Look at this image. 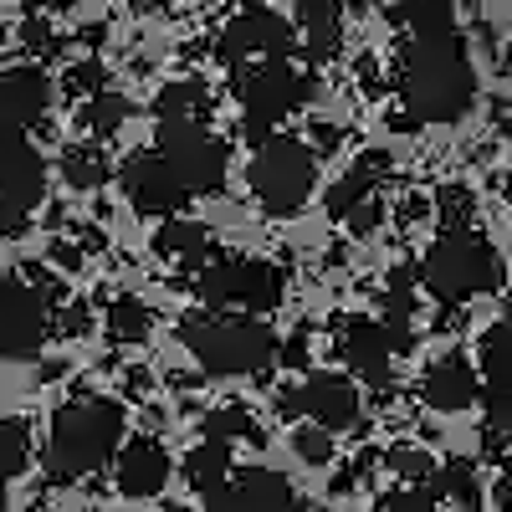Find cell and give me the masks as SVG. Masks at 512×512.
<instances>
[{
    "mask_svg": "<svg viewBox=\"0 0 512 512\" xmlns=\"http://www.w3.org/2000/svg\"><path fill=\"white\" fill-rule=\"evenodd\" d=\"M400 93L410 108V123H456L472 113L477 98V67L472 52L456 31L415 36L405 67H400Z\"/></svg>",
    "mask_w": 512,
    "mask_h": 512,
    "instance_id": "1",
    "label": "cell"
},
{
    "mask_svg": "<svg viewBox=\"0 0 512 512\" xmlns=\"http://www.w3.org/2000/svg\"><path fill=\"white\" fill-rule=\"evenodd\" d=\"M113 451H123V405L88 395V400H72L52 415L41 466H47V482L67 487V482L103 472L113 461Z\"/></svg>",
    "mask_w": 512,
    "mask_h": 512,
    "instance_id": "2",
    "label": "cell"
},
{
    "mask_svg": "<svg viewBox=\"0 0 512 512\" xmlns=\"http://www.w3.org/2000/svg\"><path fill=\"white\" fill-rule=\"evenodd\" d=\"M180 344L195 354V364L205 374H262L277 359V333L256 318H236V313H216V308H195L180 318Z\"/></svg>",
    "mask_w": 512,
    "mask_h": 512,
    "instance_id": "3",
    "label": "cell"
},
{
    "mask_svg": "<svg viewBox=\"0 0 512 512\" xmlns=\"http://www.w3.org/2000/svg\"><path fill=\"white\" fill-rule=\"evenodd\" d=\"M420 282L436 303L456 308L466 297H482L502 282V262L497 251L477 236V231H446L420 262Z\"/></svg>",
    "mask_w": 512,
    "mask_h": 512,
    "instance_id": "4",
    "label": "cell"
},
{
    "mask_svg": "<svg viewBox=\"0 0 512 512\" xmlns=\"http://www.w3.org/2000/svg\"><path fill=\"white\" fill-rule=\"evenodd\" d=\"M246 180H251V195L262 200V210H272V216H297L313 195V144L272 134L256 149Z\"/></svg>",
    "mask_w": 512,
    "mask_h": 512,
    "instance_id": "5",
    "label": "cell"
},
{
    "mask_svg": "<svg viewBox=\"0 0 512 512\" xmlns=\"http://www.w3.org/2000/svg\"><path fill=\"white\" fill-rule=\"evenodd\" d=\"M195 292L205 308H251L267 313L282 303L287 277L272 262H256V256H210L195 277Z\"/></svg>",
    "mask_w": 512,
    "mask_h": 512,
    "instance_id": "6",
    "label": "cell"
},
{
    "mask_svg": "<svg viewBox=\"0 0 512 512\" xmlns=\"http://www.w3.org/2000/svg\"><path fill=\"white\" fill-rule=\"evenodd\" d=\"M308 77L297 72L292 62H262V67H251L241 72V108H246V134L256 144H267L272 139V128L277 118L297 113L308 103Z\"/></svg>",
    "mask_w": 512,
    "mask_h": 512,
    "instance_id": "7",
    "label": "cell"
},
{
    "mask_svg": "<svg viewBox=\"0 0 512 512\" xmlns=\"http://www.w3.org/2000/svg\"><path fill=\"white\" fill-rule=\"evenodd\" d=\"M159 154L190 195H216L226 185V144L205 123H159Z\"/></svg>",
    "mask_w": 512,
    "mask_h": 512,
    "instance_id": "8",
    "label": "cell"
},
{
    "mask_svg": "<svg viewBox=\"0 0 512 512\" xmlns=\"http://www.w3.org/2000/svg\"><path fill=\"white\" fill-rule=\"evenodd\" d=\"M297 47V26L282 21L277 11L267 6H246L236 11L226 26H221V41H216V57L236 72H246L251 57H267V62H287V52Z\"/></svg>",
    "mask_w": 512,
    "mask_h": 512,
    "instance_id": "9",
    "label": "cell"
},
{
    "mask_svg": "<svg viewBox=\"0 0 512 512\" xmlns=\"http://www.w3.org/2000/svg\"><path fill=\"white\" fill-rule=\"evenodd\" d=\"M52 333V303L21 277H0V359H36Z\"/></svg>",
    "mask_w": 512,
    "mask_h": 512,
    "instance_id": "10",
    "label": "cell"
},
{
    "mask_svg": "<svg viewBox=\"0 0 512 512\" xmlns=\"http://www.w3.org/2000/svg\"><path fill=\"white\" fill-rule=\"evenodd\" d=\"M277 415L287 420H308V425H323V431H349L359 420V390L354 379L344 374H308L303 384L277 395Z\"/></svg>",
    "mask_w": 512,
    "mask_h": 512,
    "instance_id": "11",
    "label": "cell"
},
{
    "mask_svg": "<svg viewBox=\"0 0 512 512\" xmlns=\"http://www.w3.org/2000/svg\"><path fill=\"white\" fill-rule=\"evenodd\" d=\"M118 190L128 195V205H134L139 216H180L185 200H190V190L175 180V169H169L164 154H154V149H139V154L123 159Z\"/></svg>",
    "mask_w": 512,
    "mask_h": 512,
    "instance_id": "12",
    "label": "cell"
},
{
    "mask_svg": "<svg viewBox=\"0 0 512 512\" xmlns=\"http://www.w3.org/2000/svg\"><path fill=\"white\" fill-rule=\"evenodd\" d=\"M0 200L21 210V216L47 200V159L36 154V144L21 128L6 123H0Z\"/></svg>",
    "mask_w": 512,
    "mask_h": 512,
    "instance_id": "13",
    "label": "cell"
},
{
    "mask_svg": "<svg viewBox=\"0 0 512 512\" xmlns=\"http://www.w3.org/2000/svg\"><path fill=\"white\" fill-rule=\"evenodd\" d=\"M297 487L272 466H241V472L210 497V512H297Z\"/></svg>",
    "mask_w": 512,
    "mask_h": 512,
    "instance_id": "14",
    "label": "cell"
},
{
    "mask_svg": "<svg viewBox=\"0 0 512 512\" xmlns=\"http://www.w3.org/2000/svg\"><path fill=\"white\" fill-rule=\"evenodd\" d=\"M47 113H52V77L36 62L0 72V118H6V128H21L26 134V128H36Z\"/></svg>",
    "mask_w": 512,
    "mask_h": 512,
    "instance_id": "15",
    "label": "cell"
},
{
    "mask_svg": "<svg viewBox=\"0 0 512 512\" xmlns=\"http://www.w3.org/2000/svg\"><path fill=\"white\" fill-rule=\"evenodd\" d=\"M169 472H175L169 451L154 436H134V441H123V451H118L113 482H118L123 497H159L169 487Z\"/></svg>",
    "mask_w": 512,
    "mask_h": 512,
    "instance_id": "16",
    "label": "cell"
},
{
    "mask_svg": "<svg viewBox=\"0 0 512 512\" xmlns=\"http://www.w3.org/2000/svg\"><path fill=\"white\" fill-rule=\"evenodd\" d=\"M338 349H344L349 369L369 384H390V359H395V344H390V328L384 323H369V318H349L344 333H338Z\"/></svg>",
    "mask_w": 512,
    "mask_h": 512,
    "instance_id": "17",
    "label": "cell"
},
{
    "mask_svg": "<svg viewBox=\"0 0 512 512\" xmlns=\"http://www.w3.org/2000/svg\"><path fill=\"white\" fill-rule=\"evenodd\" d=\"M359 0H297V26H303L308 62H333L344 52V16Z\"/></svg>",
    "mask_w": 512,
    "mask_h": 512,
    "instance_id": "18",
    "label": "cell"
},
{
    "mask_svg": "<svg viewBox=\"0 0 512 512\" xmlns=\"http://www.w3.org/2000/svg\"><path fill=\"white\" fill-rule=\"evenodd\" d=\"M477 395H482L477 369L466 364V359H456V354H446L441 364H431V369H425V379H420V400L431 405V410H441V415L472 410Z\"/></svg>",
    "mask_w": 512,
    "mask_h": 512,
    "instance_id": "19",
    "label": "cell"
},
{
    "mask_svg": "<svg viewBox=\"0 0 512 512\" xmlns=\"http://www.w3.org/2000/svg\"><path fill=\"white\" fill-rule=\"evenodd\" d=\"M384 169H390V154H379V149H374V154H364L344 180L328 185V195H323L328 216H333V221H349L359 205H369V200H374V185L384 180Z\"/></svg>",
    "mask_w": 512,
    "mask_h": 512,
    "instance_id": "20",
    "label": "cell"
},
{
    "mask_svg": "<svg viewBox=\"0 0 512 512\" xmlns=\"http://www.w3.org/2000/svg\"><path fill=\"white\" fill-rule=\"evenodd\" d=\"M482 379H487V395L512 400V303L482 338Z\"/></svg>",
    "mask_w": 512,
    "mask_h": 512,
    "instance_id": "21",
    "label": "cell"
},
{
    "mask_svg": "<svg viewBox=\"0 0 512 512\" xmlns=\"http://www.w3.org/2000/svg\"><path fill=\"white\" fill-rule=\"evenodd\" d=\"M154 251L169 267H205L210 262V231L200 221H169V226H159Z\"/></svg>",
    "mask_w": 512,
    "mask_h": 512,
    "instance_id": "22",
    "label": "cell"
},
{
    "mask_svg": "<svg viewBox=\"0 0 512 512\" xmlns=\"http://www.w3.org/2000/svg\"><path fill=\"white\" fill-rule=\"evenodd\" d=\"M236 477V461H231V446H221V441H200L190 456H185V482L210 502L226 482Z\"/></svg>",
    "mask_w": 512,
    "mask_h": 512,
    "instance_id": "23",
    "label": "cell"
},
{
    "mask_svg": "<svg viewBox=\"0 0 512 512\" xmlns=\"http://www.w3.org/2000/svg\"><path fill=\"white\" fill-rule=\"evenodd\" d=\"M390 21L415 31V36H436V31H456V11L451 0H400L390 6Z\"/></svg>",
    "mask_w": 512,
    "mask_h": 512,
    "instance_id": "24",
    "label": "cell"
},
{
    "mask_svg": "<svg viewBox=\"0 0 512 512\" xmlns=\"http://www.w3.org/2000/svg\"><path fill=\"white\" fill-rule=\"evenodd\" d=\"M154 113H159V123H200L210 113V88H200V82H169Z\"/></svg>",
    "mask_w": 512,
    "mask_h": 512,
    "instance_id": "25",
    "label": "cell"
},
{
    "mask_svg": "<svg viewBox=\"0 0 512 512\" xmlns=\"http://www.w3.org/2000/svg\"><path fill=\"white\" fill-rule=\"evenodd\" d=\"M205 441H221V446H231V441L262 446L267 431L256 425L251 410H241V405H221V410H210V415H205Z\"/></svg>",
    "mask_w": 512,
    "mask_h": 512,
    "instance_id": "26",
    "label": "cell"
},
{
    "mask_svg": "<svg viewBox=\"0 0 512 512\" xmlns=\"http://www.w3.org/2000/svg\"><path fill=\"white\" fill-rule=\"evenodd\" d=\"M431 492H441L446 502H456L461 512H472L477 502H482V482H477V466L472 461H446V466H436V477H431Z\"/></svg>",
    "mask_w": 512,
    "mask_h": 512,
    "instance_id": "27",
    "label": "cell"
},
{
    "mask_svg": "<svg viewBox=\"0 0 512 512\" xmlns=\"http://www.w3.org/2000/svg\"><path fill=\"white\" fill-rule=\"evenodd\" d=\"M62 175H67L72 190H98V185H108V159H103L98 144H67Z\"/></svg>",
    "mask_w": 512,
    "mask_h": 512,
    "instance_id": "28",
    "label": "cell"
},
{
    "mask_svg": "<svg viewBox=\"0 0 512 512\" xmlns=\"http://www.w3.org/2000/svg\"><path fill=\"white\" fill-rule=\"evenodd\" d=\"M128 113H134V103H128L123 93H98V98L82 103V123H88L93 139H113L118 128L128 123Z\"/></svg>",
    "mask_w": 512,
    "mask_h": 512,
    "instance_id": "29",
    "label": "cell"
},
{
    "mask_svg": "<svg viewBox=\"0 0 512 512\" xmlns=\"http://www.w3.org/2000/svg\"><path fill=\"white\" fill-rule=\"evenodd\" d=\"M149 323H154V313L139 303V297H113V308H108V333L118 338V344H144V338H149Z\"/></svg>",
    "mask_w": 512,
    "mask_h": 512,
    "instance_id": "30",
    "label": "cell"
},
{
    "mask_svg": "<svg viewBox=\"0 0 512 512\" xmlns=\"http://www.w3.org/2000/svg\"><path fill=\"white\" fill-rule=\"evenodd\" d=\"M31 466V431L26 420H0V472L16 477Z\"/></svg>",
    "mask_w": 512,
    "mask_h": 512,
    "instance_id": "31",
    "label": "cell"
},
{
    "mask_svg": "<svg viewBox=\"0 0 512 512\" xmlns=\"http://www.w3.org/2000/svg\"><path fill=\"white\" fill-rule=\"evenodd\" d=\"M436 210H441V226L446 231H466V226H472V210H477V195L466 190V185H441Z\"/></svg>",
    "mask_w": 512,
    "mask_h": 512,
    "instance_id": "32",
    "label": "cell"
},
{
    "mask_svg": "<svg viewBox=\"0 0 512 512\" xmlns=\"http://www.w3.org/2000/svg\"><path fill=\"white\" fill-rule=\"evenodd\" d=\"M292 451L303 456L308 466H328L333 461V436L323 431V425H297V431H292Z\"/></svg>",
    "mask_w": 512,
    "mask_h": 512,
    "instance_id": "33",
    "label": "cell"
},
{
    "mask_svg": "<svg viewBox=\"0 0 512 512\" xmlns=\"http://www.w3.org/2000/svg\"><path fill=\"white\" fill-rule=\"evenodd\" d=\"M507 441H512V400H497V395H487V425H482V446L497 456Z\"/></svg>",
    "mask_w": 512,
    "mask_h": 512,
    "instance_id": "34",
    "label": "cell"
},
{
    "mask_svg": "<svg viewBox=\"0 0 512 512\" xmlns=\"http://www.w3.org/2000/svg\"><path fill=\"white\" fill-rule=\"evenodd\" d=\"M390 466L405 477V482H425V477H436V461L425 456V451H410V446H395L390 451Z\"/></svg>",
    "mask_w": 512,
    "mask_h": 512,
    "instance_id": "35",
    "label": "cell"
},
{
    "mask_svg": "<svg viewBox=\"0 0 512 512\" xmlns=\"http://www.w3.org/2000/svg\"><path fill=\"white\" fill-rule=\"evenodd\" d=\"M379 512H436V492H425V487H400L379 502Z\"/></svg>",
    "mask_w": 512,
    "mask_h": 512,
    "instance_id": "36",
    "label": "cell"
},
{
    "mask_svg": "<svg viewBox=\"0 0 512 512\" xmlns=\"http://www.w3.org/2000/svg\"><path fill=\"white\" fill-rule=\"evenodd\" d=\"M67 93H103V67L98 62H77V67H67Z\"/></svg>",
    "mask_w": 512,
    "mask_h": 512,
    "instance_id": "37",
    "label": "cell"
},
{
    "mask_svg": "<svg viewBox=\"0 0 512 512\" xmlns=\"http://www.w3.org/2000/svg\"><path fill=\"white\" fill-rule=\"evenodd\" d=\"M93 328V318H88V303H67L62 308V318H57V333H67V338H82Z\"/></svg>",
    "mask_w": 512,
    "mask_h": 512,
    "instance_id": "38",
    "label": "cell"
},
{
    "mask_svg": "<svg viewBox=\"0 0 512 512\" xmlns=\"http://www.w3.org/2000/svg\"><path fill=\"white\" fill-rule=\"evenodd\" d=\"M344 226H349L354 236H374V226H379V200H369V205H359V210H354V216H349Z\"/></svg>",
    "mask_w": 512,
    "mask_h": 512,
    "instance_id": "39",
    "label": "cell"
},
{
    "mask_svg": "<svg viewBox=\"0 0 512 512\" xmlns=\"http://www.w3.org/2000/svg\"><path fill=\"white\" fill-rule=\"evenodd\" d=\"M21 41H26V47H36V52H52L57 47V36L47 31V21H26L21 26Z\"/></svg>",
    "mask_w": 512,
    "mask_h": 512,
    "instance_id": "40",
    "label": "cell"
},
{
    "mask_svg": "<svg viewBox=\"0 0 512 512\" xmlns=\"http://www.w3.org/2000/svg\"><path fill=\"white\" fill-rule=\"evenodd\" d=\"M277 359H282V364H292V369H297V364H308V333H292L287 344L277 349Z\"/></svg>",
    "mask_w": 512,
    "mask_h": 512,
    "instance_id": "41",
    "label": "cell"
},
{
    "mask_svg": "<svg viewBox=\"0 0 512 512\" xmlns=\"http://www.w3.org/2000/svg\"><path fill=\"white\" fill-rule=\"evenodd\" d=\"M338 139H344V128L338 123H313V144L328 154V149H338Z\"/></svg>",
    "mask_w": 512,
    "mask_h": 512,
    "instance_id": "42",
    "label": "cell"
},
{
    "mask_svg": "<svg viewBox=\"0 0 512 512\" xmlns=\"http://www.w3.org/2000/svg\"><path fill=\"white\" fill-rule=\"evenodd\" d=\"M21 221H26V216H21V210H11L6 200H0V241H11V236L21 231Z\"/></svg>",
    "mask_w": 512,
    "mask_h": 512,
    "instance_id": "43",
    "label": "cell"
},
{
    "mask_svg": "<svg viewBox=\"0 0 512 512\" xmlns=\"http://www.w3.org/2000/svg\"><path fill=\"white\" fill-rule=\"evenodd\" d=\"M497 502H502V512H512V456H507V466H502V482H497Z\"/></svg>",
    "mask_w": 512,
    "mask_h": 512,
    "instance_id": "44",
    "label": "cell"
},
{
    "mask_svg": "<svg viewBox=\"0 0 512 512\" xmlns=\"http://www.w3.org/2000/svg\"><path fill=\"white\" fill-rule=\"evenodd\" d=\"M21 6H31V11H62V6H72V0H21Z\"/></svg>",
    "mask_w": 512,
    "mask_h": 512,
    "instance_id": "45",
    "label": "cell"
},
{
    "mask_svg": "<svg viewBox=\"0 0 512 512\" xmlns=\"http://www.w3.org/2000/svg\"><path fill=\"white\" fill-rule=\"evenodd\" d=\"M134 11H159V6H169V0H128Z\"/></svg>",
    "mask_w": 512,
    "mask_h": 512,
    "instance_id": "46",
    "label": "cell"
},
{
    "mask_svg": "<svg viewBox=\"0 0 512 512\" xmlns=\"http://www.w3.org/2000/svg\"><path fill=\"white\" fill-rule=\"evenodd\" d=\"M0 512H6V472H0Z\"/></svg>",
    "mask_w": 512,
    "mask_h": 512,
    "instance_id": "47",
    "label": "cell"
},
{
    "mask_svg": "<svg viewBox=\"0 0 512 512\" xmlns=\"http://www.w3.org/2000/svg\"><path fill=\"white\" fill-rule=\"evenodd\" d=\"M472 6H492V0H472Z\"/></svg>",
    "mask_w": 512,
    "mask_h": 512,
    "instance_id": "48",
    "label": "cell"
},
{
    "mask_svg": "<svg viewBox=\"0 0 512 512\" xmlns=\"http://www.w3.org/2000/svg\"><path fill=\"white\" fill-rule=\"evenodd\" d=\"M507 195H512V190H507Z\"/></svg>",
    "mask_w": 512,
    "mask_h": 512,
    "instance_id": "49",
    "label": "cell"
}]
</instances>
